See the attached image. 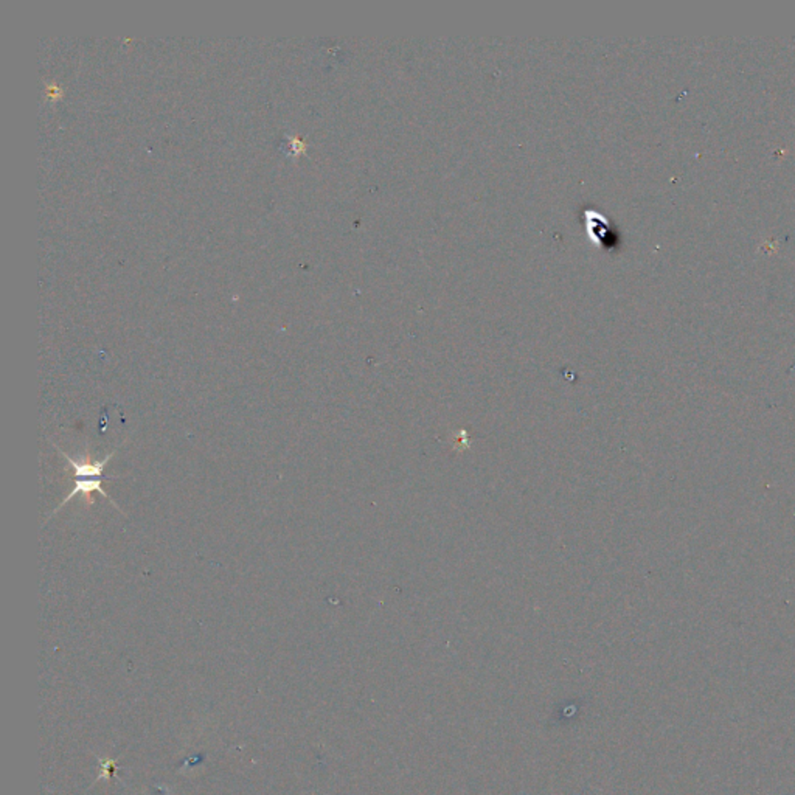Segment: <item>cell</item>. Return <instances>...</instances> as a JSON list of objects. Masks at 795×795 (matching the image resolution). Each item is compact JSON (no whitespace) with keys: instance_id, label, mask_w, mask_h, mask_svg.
Masks as SVG:
<instances>
[{"instance_id":"obj_1","label":"cell","mask_w":795,"mask_h":795,"mask_svg":"<svg viewBox=\"0 0 795 795\" xmlns=\"http://www.w3.org/2000/svg\"><path fill=\"white\" fill-rule=\"evenodd\" d=\"M55 447L57 451H60L62 457L69 461L70 469L75 472V476H77L78 478H109V477H104V468L107 465V461H109L115 455V451L112 454H107L106 457L103 460H99V461H90V460L78 461V460H73L72 457H69V455L62 452L56 444H55Z\"/></svg>"}]
</instances>
